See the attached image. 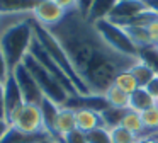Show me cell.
Here are the masks:
<instances>
[{
    "mask_svg": "<svg viewBox=\"0 0 158 143\" xmlns=\"http://www.w3.org/2000/svg\"><path fill=\"white\" fill-rule=\"evenodd\" d=\"M146 9L148 5L144 0H119L114 7V10L110 12L109 19L112 22H119V20H126L138 15V14L144 12Z\"/></svg>",
    "mask_w": 158,
    "mask_h": 143,
    "instance_id": "obj_13",
    "label": "cell"
},
{
    "mask_svg": "<svg viewBox=\"0 0 158 143\" xmlns=\"http://www.w3.org/2000/svg\"><path fill=\"white\" fill-rule=\"evenodd\" d=\"M60 107H61V106L55 104V102L49 101L48 97L43 99L41 106H39V109H41V118H43V129H44V133H48L49 138L55 140V141H61V138H60L58 133H56V118H58Z\"/></svg>",
    "mask_w": 158,
    "mask_h": 143,
    "instance_id": "obj_12",
    "label": "cell"
},
{
    "mask_svg": "<svg viewBox=\"0 0 158 143\" xmlns=\"http://www.w3.org/2000/svg\"><path fill=\"white\" fill-rule=\"evenodd\" d=\"M75 121H77V129H80L83 133H90L97 128H106L100 112L90 111V109H78V111H75Z\"/></svg>",
    "mask_w": 158,
    "mask_h": 143,
    "instance_id": "obj_15",
    "label": "cell"
},
{
    "mask_svg": "<svg viewBox=\"0 0 158 143\" xmlns=\"http://www.w3.org/2000/svg\"><path fill=\"white\" fill-rule=\"evenodd\" d=\"M127 111H129V109L107 107L106 111H102V112H100V116H102V119H104V126H106L107 129L119 126L121 123H123V118L126 116V112H127Z\"/></svg>",
    "mask_w": 158,
    "mask_h": 143,
    "instance_id": "obj_24",
    "label": "cell"
},
{
    "mask_svg": "<svg viewBox=\"0 0 158 143\" xmlns=\"http://www.w3.org/2000/svg\"><path fill=\"white\" fill-rule=\"evenodd\" d=\"M9 124L21 129L24 133H41L43 129V118L41 109L36 104H22L9 119Z\"/></svg>",
    "mask_w": 158,
    "mask_h": 143,
    "instance_id": "obj_7",
    "label": "cell"
},
{
    "mask_svg": "<svg viewBox=\"0 0 158 143\" xmlns=\"http://www.w3.org/2000/svg\"><path fill=\"white\" fill-rule=\"evenodd\" d=\"M22 63H24L26 67H27V70L31 72V75L34 77L36 84L39 85V89H41L44 97H48L49 101H53L58 106H65V102H66V99L70 97V94L63 89V85L60 84L43 65H39L31 54H27Z\"/></svg>",
    "mask_w": 158,
    "mask_h": 143,
    "instance_id": "obj_4",
    "label": "cell"
},
{
    "mask_svg": "<svg viewBox=\"0 0 158 143\" xmlns=\"http://www.w3.org/2000/svg\"><path fill=\"white\" fill-rule=\"evenodd\" d=\"M121 126H124L126 129H129V131L133 133L138 140L148 136L146 135V129H144V124H143V119H141V114H139V112L131 111V109L126 112V116L123 118Z\"/></svg>",
    "mask_w": 158,
    "mask_h": 143,
    "instance_id": "obj_21",
    "label": "cell"
},
{
    "mask_svg": "<svg viewBox=\"0 0 158 143\" xmlns=\"http://www.w3.org/2000/svg\"><path fill=\"white\" fill-rule=\"evenodd\" d=\"M10 73L12 72H10V68H9V65H7V60H5L4 53H2V50H0V82H5Z\"/></svg>",
    "mask_w": 158,
    "mask_h": 143,
    "instance_id": "obj_31",
    "label": "cell"
},
{
    "mask_svg": "<svg viewBox=\"0 0 158 143\" xmlns=\"http://www.w3.org/2000/svg\"><path fill=\"white\" fill-rule=\"evenodd\" d=\"M117 2H119V0H95V2L92 3V7H90V10H89L85 19L89 20L90 24H95L102 19H109L110 12L114 10V7H116Z\"/></svg>",
    "mask_w": 158,
    "mask_h": 143,
    "instance_id": "obj_17",
    "label": "cell"
},
{
    "mask_svg": "<svg viewBox=\"0 0 158 143\" xmlns=\"http://www.w3.org/2000/svg\"><path fill=\"white\" fill-rule=\"evenodd\" d=\"M46 140H51L48 133H24L21 129L9 126L7 133L4 135V138L0 140V143H43Z\"/></svg>",
    "mask_w": 158,
    "mask_h": 143,
    "instance_id": "obj_14",
    "label": "cell"
},
{
    "mask_svg": "<svg viewBox=\"0 0 158 143\" xmlns=\"http://www.w3.org/2000/svg\"><path fill=\"white\" fill-rule=\"evenodd\" d=\"M141 119H143L144 129H146V135H156L158 133V106L146 109L144 112H141Z\"/></svg>",
    "mask_w": 158,
    "mask_h": 143,
    "instance_id": "obj_27",
    "label": "cell"
},
{
    "mask_svg": "<svg viewBox=\"0 0 158 143\" xmlns=\"http://www.w3.org/2000/svg\"><path fill=\"white\" fill-rule=\"evenodd\" d=\"M9 126H10V124H9V123L5 121V119H0V140L4 138V135L7 133Z\"/></svg>",
    "mask_w": 158,
    "mask_h": 143,
    "instance_id": "obj_38",
    "label": "cell"
},
{
    "mask_svg": "<svg viewBox=\"0 0 158 143\" xmlns=\"http://www.w3.org/2000/svg\"><path fill=\"white\" fill-rule=\"evenodd\" d=\"M63 143H89L87 141V133L80 131V129H73L66 136H63Z\"/></svg>",
    "mask_w": 158,
    "mask_h": 143,
    "instance_id": "obj_30",
    "label": "cell"
},
{
    "mask_svg": "<svg viewBox=\"0 0 158 143\" xmlns=\"http://www.w3.org/2000/svg\"><path fill=\"white\" fill-rule=\"evenodd\" d=\"M32 39H34V27L31 15L10 26H5L0 31V50L7 60L10 72L17 65H21L29 54Z\"/></svg>",
    "mask_w": 158,
    "mask_h": 143,
    "instance_id": "obj_2",
    "label": "cell"
},
{
    "mask_svg": "<svg viewBox=\"0 0 158 143\" xmlns=\"http://www.w3.org/2000/svg\"><path fill=\"white\" fill-rule=\"evenodd\" d=\"M0 119H5V99H4V82H0Z\"/></svg>",
    "mask_w": 158,
    "mask_h": 143,
    "instance_id": "obj_35",
    "label": "cell"
},
{
    "mask_svg": "<svg viewBox=\"0 0 158 143\" xmlns=\"http://www.w3.org/2000/svg\"><path fill=\"white\" fill-rule=\"evenodd\" d=\"M94 2H95V0H77V10H78L83 17H87V14H89V10H90V7H92Z\"/></svg>",
    "mask_w": 158,
    "mask_h": 143,
    "instance_id": "obj_33",
    "label": "cell"
},
{
    "mask_svg": "<svg viewBox=\"0 0 158 143\" xmlns=\"http://www.w3.org/2000/svg\"><path fill=\"white\" fill-rule=\"evenodd\" d=\"M73 129H77L75 111L61 106V107H60V112H58V118H56V133H58L60 138H63V136H66L68 133H72Z\"/></svg>",
    "mask_w": 158,
    "mask_h": 143,
    "instance_id": "obj_18",
    "label": "cell"
},
{
    "mask_svg": "<svg viewBox=\"0 0 158 143\" xmlns=\"http://www.w3.org/2000/svg\"><path fill=\"white\" fill-rule=\"evenodd\" d=\"M29 54H31V56L34 58L39 65H43V67H44L46 70H48L49 73H51L53 77H55L56 80L63 85V89H65L70 95H77V94H78V92H77V87L73 85V82L68 78V75H66L65 72H63L61 68H60L58 65L51 60V56L44 51V48L41 46V43L36 39V36H34V39H32V43H31V48H29Z\"/></svg>",
    "mask_w": 158,
    "mask_h": 143,
    "instance_id": "obj_6",
    "label": "cell"
},
{
    "mask_svg": "<svg viewBox=\"0 0 158 143\" xmlns=\"http://www.w3.org/2000/svg\"><path fill=\"white\" fill-rule=\"evenodd\" d=\"M46 29L65 48L73 68L90 94H104L114 78L121 72L129 70L138 60V56H127L112 50L77 7L66 10L58 24Z\"/></svg>",
    "mask_w": 158,
    "mask_h": 143,
    "instance_id": "obj_1",
    "label": "cell"
},
{
    "mask_svg": "<svg viewBox=\"0 0 158 143\" xmlns=\"http://www.w3.org/2000/svg\"><path fill=\"white\" fill-rule=\"evenodd\" d=\"M112 84H114V85H117V87H119L121 90H124L127 95H131L134 90H138V89H139V85H138L136 78L133 77V73H131L129 70L121 72V73L117 75L116 78H114Z\"/></svg>",
    "mask_w": 158,
    "mask_h": 143,
    "instance_id": "obj_26",
    "label": "cell"
},
{
    "mask_svg": "<svg viewBox=\"0 0 158 143\" xmlns=\"http://www.w3.org/2000/svg\"><path fill=\"white\" fill-rule=\"evenodd\" d=\"M155 46H156V48H158V43H156V44H155Z\"/></svg>",
    "mask_w": 158,
    "mask_h": 143,
    "instance_id": "obj_41",
    "label": "cell"
},
{
    "mask_svg": "<svg viewBox=\"0 0 158 143\" xmlns=\"http://www.w3.org/2000/svg\"><path fill=\"white\" fill-rule=\"evenodd\" d=\"M4 99H5V121L9 123L10 116L21 107L22 104H26L22 99L21 89H19L17 82H15L14 75H9V78L4 82Z\"/></svg>",
    "mask_w": 158,
    "mask_h": 143,
    "instance_id": "obj_11",
    "label": "cell"
},
{
    "mask_svg": "<svg viewBox=\"0 0 158 143\" xmlns=\"http://www.w3.org/2000/svg\"><path fill=\"white\" fill-rule=\"evenodd\" d=\"M39 0H0V15H31Z\"/></svg>",
    "mask_w": 158,
    "mask_h": 143,
    "instance_id": "obj_16",
    "label": "cell"
},
{
    "mask_svg": "<svg viewBox=\"0 0 158 143\" xmlns=\"http://www.w3.org/2000/svg\"><path fill=\"white\" fill-rule=\"evenodd\" d=\"M94 26H95L97 32L100 34V37L112 50H116L117 53L127 54V56H138V46L131 41V37L121 26H117L110 19H102Z\"/></svg>",
    "mask_w": 158,
    "mask_h": 143,
    "instance_id": "obj_5",
    "label": "cell"
},
{
    "mask_svg": "<svg viewBox=\"0 0 158 143\" xmlns=\"http://www.w3.org/2000/svg\"><path fill=\"white\" fill-rule=\"evenodd\" d=\"M12 75H14V78H15V82H17L19 89H21L22 99H24L26 104L41 106L44 95H43L39 85L36 84V80H34V77L31 75V72L27 70V67H26L24 63L17 65V67L12 70Z\"/></svg>",
    "mask_w": 158,
    "mask_h": 143,
    "instance_id": "obj_8",
    "label": "cell"
},
{
    "mask_svg": "<svg viewBox=\"0 0 158 143\" xmlns=\"http://www.w3.org/2000/svg\"><path fill=\"white\" fill-rule=\"evenodd\" d=\"M31 19H32V17H31ZM32 27H34L36 39L41 43V46L44 48V51L51 56V60L55 61V63L58 65V67L61 68L66 75H68V78L73 82V85L77 87V92H78V94H90L89 89H87V85L82 82V78L78 77L77 70L73 68L72 61H70V58H68V54H66L65 48L60 44V41L56 39V37L53 36V34L49 32L44 26H41V24L36 22L34 19H32Z\"/></svg>",
    "mask_w": 158,
    "mask_h": 143,
    "instance_id": "obj_3",
    "label": "cell"
},
{
    "mask_svg": "<svg viewBox=\"0 0 158 143\" xmlns=\"http://www.w3.org/2000/svg\"><path fill=\"white\" fill-rule=\"evenodd\" d=\"M121 27L127 32V36L138 46V50L151 44L150 37H148V32H146V27H143V26H121Z\"/></svg>",
    "mask_w": 158,
    "mask_h": 143,
    "instance_id": "obj_23",
    "label": "cell"
},
{
    "mask_svg": "<svg viewBox=\"0 0 158 143\" xmlns=\"http://www.w3.org/2000/svg\"><path fill=\"white\" fill-rule=\"evenodd\" d=\"M156 106H158V101H156Z\"/></svg>",
    "mask_w": 158,
    "mask_h": 143,
    "instance_id": "obj_42",
    "label": "cell"
},
{
    "mask_svg": "<svg viewBox=\"0 0 158 143\" xmlns=\"http://www.w3.org/2000/svg\"><path fill=\"white\" fill-rule=\"evenodd\" d=\"M153 106H156V101L143 87H139L138 90H134L129 95V109L134 112H139L141 114V112H144L146 109L153 107Z\"/></svg>",
    "mask_w": 158,
    "mask_h": 143,
    "instance_id": "obj_19",
    "label": "cell"
},
{
    "mask_svg": "<svg viewBox=\"0 0 158 143\" xmlns=\"http://www.w3.org/2000/svg\"><path fill=\"white\" fill-rule=\"evenodd\" d=\"M146 2V5L150 7V9H153L155 12H158V0H144Z\"/></svg>",
    "mask_w": 158,
    "mask_h": 143,
    "instance_id": "obj_39",
    "label": "cell"
},
{
    "mask_svg": "<svg viewBox=\"0 0 158 143\" xmlns=\"http://www.w3.org/2000/svg\"><path fill=\"white\" fill-rule=\"evenodd\" d=\"M43 143H61V141H55V140H46V141H43Z\"/></svg>",
    "mask_w": 158,
    "mask_h": 143,
    "instance_id": "obj_40",
    "label": "cell"
},
{
    "mask_svg": "<svg viewBox=\"0 0 158 143\" xmlns=\"http://www.w3.org/2000/svg\"><path fill=\"white\" fill-rule=\"evenodd\" d=\"M65 14L66 10L63 7H60L56 2H53V0H39L36 3L34 10L31 12V17L41 26L51 27L55 24H58L65 17Z\"/></svg>",
    "mask_w": 158,
    "mask_h": 143,
    "instance_id": "obj_9",
    "label": "cell"
},
{
    "mask_svg": "<svg viewBox=\"0 0 158 143\" xmlns=\"http://www.w3.org/2000/svg\"><path fill=\"white\" fill-rule=\"evenodd\" d=\"M56 2L60 7H63L65 10H70V9H75L77 7V0H53Z\"/></svg>",
    "mask_w": 158,
    "mask_h": 143,
    "instance_id": "obj_36",
    "label": "cell"
},
{
    "mask_svg": "<svg viewBox=\"0 0 158 143\" xmlns=\"http://www.w3.org/2000/svg\"><path fill=\"white\" fill-rule=\"evenodd\" d=\"M146 32H148V37H150V43L151 44H156L158 43V19L148 24V26H146Z\"/></svg>",
    "mask_w": 158,
    "mask_h": 143,
    "instance_id": "obj_32",
    "label": "cell"
},
{
    "mask_svg": "<svg viewBox=\"0 0 158 143\" xmlns=\"http://www.w3.org/2000/svg\"><path fill=\"white\" fill-rule=\"evenodd\" d=\"M87 141L89 143H112L110 141V133L107 128H97L94 131L87 133Z\"/></svg>",
    "mask_w": 158,
    "mask_h": 143,
    "instance_id": "obj_29",
    "label": "cell"
},
{
    "mask_svg": "<svg viewBox=\"0 0 158 143\" xmlns=\"http://www.w3.org/2000/svg\"><path fill=\"white\" fill-rule=\"evenodd\" d=\"M136 143H158V133L151 136H144V138H139Z\"/></svg>",
    "mask_w": 158,
    "mask_h": 143,
    "instance_id": "obj_37",
    "label": "cell"
},
{
    "mask_svg": "<svg viewBox=\"0 0 158 143\" xmlns=\"http://www.w3.org/2000/svg\"><path fill=\"white\" fill-rule=\"evenodd\" d=\"M129 72L131 73H133V77L136 78V82H138V85H139V87H146L148 84H150L151 80H153V77L156 73H155L153 70H151L150 67H148L146 63H143V61L139 60V58H138L136 60V63L133 65V67L129 68Z\"/></svg>",
    "mask_w": 158,
    "mask_h": 143,
    "instance_id": "obj_22",
    "label": "cell"
},
{
    "mask_svg": "<svg viewBox=\"0 0 158 143\" xmlns=\"http://www.w3.org/2000/svg\"><path fill=\"white\" fill-rule=\"evenodd\" d=\"M109 133H110V141L112 143H136L138 141L136 136L121 124L116 126V128H110Z\"/></svg>",
    "mask_w": 158,
    "mask_h": 143,
    "instance_id": "obj_28",
    "label": "cell"
},
{
    "mask_svg": "<svg viewBox=\"0 0 158 143\" xmlns=\"http://www.w3.org/2000/svg\"><path fill=\"white\" fill-rule=\"evenodd\" d=\"M144 89H146V92H148V94H150L151 97L155 99V101H158V75H155L153 80H151V82H150V84H148Z\"/></svg>",
    "mask_w": 158,
    "mask_h": 143,
    "instance_id": "obj_34",
    "label": "cell"
},
{
    "mask_svg": "<svg viewBox=\"0 0 158 143\" xmlns=\"http://www.w3.org/2000/svg\"><path fill=\"white\" fill-rule=\"evenodd\" d=\"M138 58H139L143 63H146L148 67L158 75V48L155 46V44L139 48V50H138Z\"/></svg>",
    "mask_w": 158,
    "mask_h": 143,
    "instance_id": "obj_25",
    "label": "cell"
},
{
    "mask_svg": "<svg viewBox=\"0 0 158 143\" xmlns=\"http://www.w3.org/2000/svg\"><path fill=\"white\" fill-rule=\"evenodd\" d=\"M104 97H106L107 104L110 107H119V109H129V95L124 90H121L117 85H109L104 92Z\"/></svg>",
    "mask_w": 158,
    "mask_h": 143,
    "instance_id": "obj_20",
    "label": "cell"
},
{
    "mask_svg": "<svg viewBox=\"0 0 158 143\" xmlns=\"http://www.w3.org/2000/svg\"><path fill=\"white\" fill-rule=\"evenodd\" d=\"M63 107L73 109V111L90 109V111H95V112H102L110 106L107 104L104 94H77V95H70Z\"/></svg>",
    "mask_w": 158,
    "mask_h": 143,
    "instance_id": "obj_10",
    "label": "cell"
}]
</instances>
